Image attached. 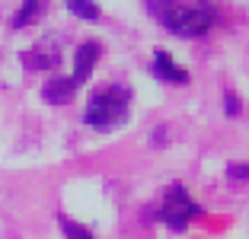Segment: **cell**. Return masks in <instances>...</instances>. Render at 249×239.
<instances>
[{"mask_svg":"<svg viewBox=\"0 0 249 239\" xmlns=\"http://www.w3.org/2000/svg\"><path fill=\"white\" fill-rule=\"evenodd\" d=\"M147 7L173 35H182V38L205 35L214 26V19H217V7L214 3H169V0H157V3H147Z\"/></svg>","mask_w":249,"mask_h":239,"instance_id":"cell-1","label":"cell"},{"mask_svg":"<svg viewBox=\"0 0 249 239\" xmlns=\"http://www.w3.org/2000/svg\"><path fill=\"white\" fill-rule=\"evenodd\" d=\"M128 115H131V89L122 83H109L89 96L83 121L96 131H115L128 121Z\"/></svg>","mask_w":249,"mask_h":239,"instance_id":"cell-2","label":"cell"},{"mask_svg":"<svg viewBox=\"0 0 249 239\" xmlns=\"http://www.w3.org/2000/svg\"><path fill=\"white\" fill-rule=\"evenodd\" d=\"M201 214H205V207H201V204L185 191V185H179V182H173V185L163 191V201H160V207H157V217L176 233H182L185 226H189V220L201 217Z\"/></svg>","mask_w":249,"mask_h":239,"instance_id":"cell-3","label":"cell"},{"mask_svg":"<svg viewBox=\"0 0 249 239\" xmlns=\"http://www.w3.org/2000/svg\"><path fill=\"white\" fill-rule=\"evenodd\" d=\"M96 58H99V45L96 42H83L80 48H77V54H73V73H71L73 86H80V83L89 80V73H93V67H96Z\"/></svg>","mask_w":249,"mask_h":239,"instance_id":"cell-4","label":"cell"},{"mask_svg":"<svg viewBox=\"0 0 249 239\" xmlns=\"http://www.w3.org/2000/svg\"><path fill=\"white\" fill-rule=\"evenodd\" d=\"M150 70H154V77L163 80V83H189V70H185V67H179L176 61H173V54H169V51H157Z\"/></svg>","mask_w":249,"mask_h":239,"instance_id":"cell-5","label":"cell"},{"mask_svg":"<svg viewBox=\"0 0 249 239\" xmlns=\"http://www.w3.org/2000/svg\"><path fill=\"white\" fill-rule=\"evenodd\" d=\"M22 64L32 67V70H48V67H58L61 58H58V45L48 48V42L36 45L32 51H22Z\"/></svg>","mask_w":249,"mask_h":239,"instance_id":"cell-6","label":"cell"},{"mask_svg":"<svg viewBox=\"0 0 249 239\" xmlns=\"http://www.w3.org/2000/svg\"><path fill=\"white\" fill-rule=\"evenodd\" d=\"M73 93H77V86H73L71 77H54L42 86V99L52 102V105H67L73 99Z\"/></svg>","mask_w":249,"mask_h":239,"instance_id":"cell-7","label":"cell"},{"mask_svg":"<svg viewBox=\"0 0 249 239\" xmlns=\"http://www.w3.org/2000/svg\"><path fill=\"white\" fill-rule=\"evenodd\" d=\"M42 13H45V3H42V0H26V3H19V10L13 13L10 26H13V29H22V26H32V22H36Z\"/></svg>","mask_w":249,"mask_h":239,"instance_id":"cell-8","label":"cell"},{"mask_svg":"<svg viewBox=\"0 0 249 239\" xmlns=\"http://www.w3.org/2000/svg\"><path fill=\"white\" fill-rule=\"evenodd\" d=\"M58 223H61V230H64V236H67V239H96V236H93V233H89L83 223H77V220L64 217V214L58 217Z\"/></svg>","mask_w":249,"mask_h":239,"instance_id":"cell-9","label":"cell"},{"mask_svg":"<svg viewBox=\"0 0 249 239\" xmlns=\"http://www.w3.org/2000/svg\"><path fill=\"white\" fill-rule=\"evenodd\" d=\"M67 10L73 16H83V19H99V7L93 0H67Z\"/></svg>","mask_w":249,"mask_h":239,"instance_id":"cell-10","label":"cell"},{"mask_svg":"<svg viewBox=\"0 0 249 239\" xmlns=\"http://www.w3.org/2000/svg\"><path fill=\"white\" fill-rule=\"evenodd\" d=\"M227 179L236 182V185H246V166H243V163H233V166L227 169Z\"/></svg>","mask_w":249,"mask_h":239,"instance_id":"cell-11","label":"cell"},{"mask_svg":"<svg viewBox=\"0 0 249 239\" xmlns=\"http://www.w3.org/2000/svg\"><path fill=\"white\" fill-rule=\"evenodd\" d=\"M236 112H240V102L233 93H227V115H236Z\"/></svg>","mask_w":249,"mask_h":239,"instance_id":"cell-12","label":"cell"}]
</instances>
